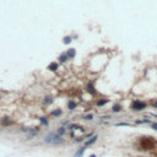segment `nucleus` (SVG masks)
Instances as JSON below:
<instances>
[{"label":"nucleus","instance_id":"2","mask_svg":"<svg viewBox=\"0 0 157 157\" xmlns=\"http://www.w3.org/2000/svg\"><path fill=\"white\" fill-rule=\"evenodd\" d=\"M45 142H49V144H60L62 142V139H60L59 135L52 134V135H48L45 137Z\"/></svg>","mask_w":157,"mask_h":157},{"label":"nucleus","instance_id":"18","mask_svg":"<svg viewBox=\"0 0 157 157\" xmlns=\"http://www.w3.org/2000/svg\"><path fill=\"white\" fill-rule=\"evenodd\" d=\"M151 128H154V129L157 130V123H151Z\"/></svg>","mask_w":157,"mask_h":157},{"label":"nucleus","instance_id":"9","mask_svg":"<svg viewBox=\"0 0 157 157\" xmlns=\"http://www.w3.org/2000/svg\"><path fill=\"white\" fill-rule=\"evenodd\" d=\"M67 59H69V58H67V55H66V54H62V55L59 57V62H60V63H64V62H66Z\"/></svg>","mask_w":157,"mask_h":157},{"label":"nucleus","instance_id":"20","mask_svg":"<svg viewBox=\"0 0 157 157\" xmlns=\"http://www.w3.org/2000/svg\"><path fill=\"white\" fill-rule=\"evenodd\" d=\"M155 107H156V108H157V102H155Z\"/></svg>","mask_w":157,"mask_h":157},{"label":"nucleus","instance_id":"16","mask_svg":"<svg viewBox=\"0 0 157 157\" xmlns=\"http://www.w3.org/2000/svg\"><path fill=\"white\" fill-rule=\"evenodd\" d=\"M92 118H93V117H92V114H89V115H86L84 119H86V120H91Z\"/></svg>","mask_w":157,"mask_h":157},{"label":"nucleus","instance_id":"10","mask_svg":"<svg viewBox=\"0 0 157 157\" xmlns=\"http://www.w3.org/2000/svg\"><path fill=\"white\" fill-rule=\"evenodd\" d=\"M106 103H108V99H99V101L97 102V106L101 107V106H104Z\"/></svg>","mask_w":157,"mask_h":157},{"label":"nucleus","instance_id":"11","mask_svg":"<svg viewBox=\"0 0 157 157\" xmlns=\"http://www.w3.org/2000/svg\"><path fill=\"white\" fill-rule=\"evenodd\" d=\"M112 111H113V112H120V111H122V107H120L119 104H114L113 108H112Z\"/></svg>","mask_w":157,"mask_h":157},{"label":"nucleus","instance_id":"15","mask_svg":"<svg viewBox=\"0 0 157 157\" xmlns=\"http://www.w3.org/2000/svg\"><path fill=\"white\" fill-rule=\"evenodd\" d=\"M2 124H4V125H7V124H9V118H7V117H5V118L2 119Z\"/></svg>","mask_w":157,"mask_h":157},{"label":"nucleus","instance_id":"14","mask_svg":"<svg viewBox=\"0 0 157 157\" xmlns=\"http://www.w3.org/2000/svg\"><path fill=\"white\" fill-rule=\"evenodd\" d=\"M70 42H71V37H65V38H64V43H65V44H67V43H70Z\"/></svg>","mask_w":157,"mask_h":157},{"label":"nucleus","instance_id":"17","mask_svg":"<svg viewBox=\"0 0 157 157\" xmlns=\"http://www.w3.org/2000/svg\"><path fill=\"white\" fill-rule=\"evenodd\" d=\"M41 122H42L43 124H47V123H48V120H47V119H45L44 117H43V118H41Z\"/></svg>","mask_w":157,"mask_h":157},{"label":"nucleus","instance_id":"5","mask_svg":"<svg viewBox=\"0 0 157 157\" xmlns=\"http://www.w3.org/2000/svg\"><path fill=\"white\" fill-rule=\"evenodd\" d=\"M58 67H59L58 63H50L49 65H48V69H49V70H52V71H55Z\"/></svg>","mask_w":157,"mask_h":157},{"label":"nucleus","instance_id":"1","mask_svg":"<svg viewBox=\"0 0 157 157\" xmlns=\"http://www.w3.org/2000/svg\"><path fill=\"white\" fill-rule=\"evenodd\" d=\"M130 108L133 109V111H144L145 108H146V103L145 102H142V101H139V99H135V101H133L131 102V104H130Z\"/></svg>","mask_w":157,"mask_h":157},{"label":"nucleus","instance_id":"12","mask_svg":"<svg viewBox=\"0 0 157 157\" xmlns=\"http://www.w3.org/2000/svg\"><path fill=\"white\" fill-rule=\"evenodd\" d=\"M52 101H53L52 97H48V96H47L45 99H44V103H45V104H49V103H52Z\"/></svg>","mask_w":157,"mask_h":157},{"label":"nucleus","instance_id":"19","mask_svg":"<svg viewBox=\"0 0 157 157\" xmlns=\"http://www.w3.org/2000/svg\"><path fill=\"white\" fill-rule=\"evenodd\" d=\"M64 133V129H60V130H59V131H58V134H60V135H62V134H63Z\"/></svg>","mask_w":157,"mask_h":157},{"label":"nucleus","instance_id":"3","mask_svg":"<svg viewBox=\"0 0 157 157\" xmlns=\"http://www.w3.org/2000/svg\"><path fill=\"white\" fill-rule=\"evenodd\" d=\"M141 145H142L144 149H151V147H154V142L150 139H144L141 141Z\"/></svg>","mask_w":157,"mask_h":157},{"label":"nucleus","instance_id":"7","mask_svg":"<svg viewBox=\"0 0 157 157\" xmlns=\"http://www.w3.org/2000/svg\"><path fill=\"white\" fill-rule=\"evenodd\" d=\"M67 107H69V109H75L76 103H75L74 101H69V102H67Z\"/></svg>","mask_w":157,"mask_h":157},{"label":"nucleus","instance_id":"4","mask_svg":"<svg viewBox=\"0 0 157 157\" xmlns=\"http://www.w3.org/2000/svg\"><path fill=\"white\" fill-rule=\"evenodd\" d=\"M86 91H87L90 94H96V89H94V86L91 84V82H89V84L86 85Z\"/></svg>","mask_w":157,"mask_h":157},{"label":"nucleus","instance_id":"6","mask_svg":"<svg viewBox=\"0 0 157 157\" xmlns=\"http://www.w3.org/2000/svg\"><path fill=\"white\" fill-rule=\"evenodd\" d=\"M53 117H59L60 114H62V111L58 108V109H55V111H52V113H50Z\"/></svg>","mask_w":157,"mask_h":157},{"label":"nucleus","instance_id":"13","mask_svg":"<svg viewBox=\"0 0 157 157\" xmlns=\"http://www.w3.org/2000/svg\"><path fill=\"white\" fill-rule=\"evenodd\" d=\"M96 140H97V136H93V137H92L90 141H87V142H86V145H92V144H93Z\"/></svg>","mask_w":157,"mask_h":157},{"label":"nucleus","instance_id":"8","mask_svg":"<svg viewBox=\"0 0 157 157\" xmlns=\"http://www.w3.org/2000/svg\"><path fill=\"white\" fill-rule=\"evenodd\" d=\"M66 55H67V58H74V57H75V49H70V50L66 53Z\"/></svg>","mask_w":157,"mask_h":157}]
</instances>
